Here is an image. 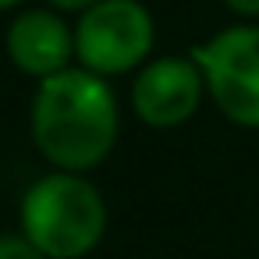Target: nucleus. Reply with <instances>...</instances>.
Segmentation results:
<instances>
[{
    "mask_svg": "<svg viewBox=\"0 0 259 259\" xmlns=\"http://www.w3.org/2000/svg\"><path fill=\"white\" fill-rule=\"evenodd\" d=\"M0 259H47L25 234H0Z\"/></svg>",
    "mask_w": 259,
    "mask_h": 259,
    "instance_id": "nucleus-7",
    "label": "nucleus"
},
{
    "mask_svg": "<svg viewBox=\"0 0 259 259\" xmlns=\"http://www.w3.org/2000/svg\"><path fill=\"white\" fill-rule=\"evenodd\" d=\"M206 93L241 128H259V25H234L192 50Z\"/></svg>",
    "mask_w": 259,
    "mask_h": 259,
    "instance_id": "nucleus-3",
    "label": "nucleus"
},
{
    "mask_svg": "<svg viewBox=\"0 0 259 259\" xmlns=\"http://www.w3.org/2000/svg\"><path fill=\"white\" fill-rule=\"evenodd\" d=\"M153 50V15L139 0H100L75 25V57L85 71L124 75Z\"/></svg>",
    "mask_w": 259,
    "mask_h": 259,
    "instance_id": "nucleus-4",
    "label": "nucleus"
},
{
    "mask_svg": "<svg viewBox=\"0 0 259 259\" xmlns=\"http://www.w3.org/2000/svg\"><path fill=\"white\" fill-rule=\"evenodd\" d=\"M202 89L206 82L192 57H160L139 71L132 103L149 128H178L195 114Z\"/></svg>",
    "mask_w": 259,
    "mask_h": 259,
    "instance_id": "nucleus-5",
    "label": "nucleus"
},
{
    "mask_svg": "<svg viewBox=\"0 0 259 259\" xmlns=\"http://www.w3.org/2000/svg\"><path fill=\"white\" fill-rule=\"evenodd\" d=\"M8 57L18 71L43 82L71 64L75 32L54 11H43V8L22 11L8 29Z\"/></svg>",
    "mask_w": 259,
    "mask_h": 259,
    "instance_id": "nucleus-6",
    "label": "nucleus"
},
{
    "mask_svg": "<svg viewBox=\"0 0 259 259\" xmlns=\"http://www.w3.org/2000/svg\"><path fill=\"white\" fill-rule=\"evenodd\" d=\"M54 8H61V11H85V8H93V4H100V0H50Z\"/></svg>",
    "mask_w": 259,
    "mask_h": 259,
    "instance_id": "nucleus-9",
    "label": "nucleus"
},
{
    "mask_svg": "<svg viewBox=\"0 0 259 259\" xmlns=\"http://www.w3.org/2000/svg\"><path fill=\"white\" fill-rule=\"evenodd\" d=\"M15 4H22V0H0V11H8V8H15Z\"/></svg>",
    "mask_w": 259,
    "mask_h": 259,
    "instance_id": "nucleus-10",
    "label": "nucleus"
},
{
    "mask_svg": "<svg viewBox=\"0 0 259 259\" xmlns=\"http://www.w3.org/2000/svg\"><path fill=\"white\" fill-rule=\"evenodd\" d=\"M32 139L57 170L82 174L103 163L117 139V100L110 85L85 68H64L43 78L32 100Z\"/></svg>",
    "mask_w": 259,
    "mask_h": 259,
    "instance_id": "nucleus-1",
    "label": "nucleus"
},
{
    "mask_svg": "<svg viewBox=\"0 0 259 259\" xmlns=\"http://www.w3.org/2000/svg\"><path fill=\"white\" fill-rule=\"evenodd\" d=\"M227 8L245 18H259V0H227Z\"/></svg>",
    "mask_w": 259,
    "mask_h": 259,
    "instance_id": "nucleus-8",
    "label": "nucleus"
},
{
    "mask_svg": "<svg viewBox=\"0 0 259 259\" xmlns=\"http://www.w3.org/2000/svg\"><path fill=\"white\" fill-rule=\"evenodd\" d=\"M107 231V202L93 181L61 170L29 185L22 199V234L47 259H82Z\"/></svg>",
    "mask_w": 259,
    "mask_h": 259,
    "instance_id": "nucleus-2",
    "label": "nucleus"
}]
</instances>
